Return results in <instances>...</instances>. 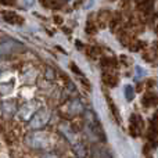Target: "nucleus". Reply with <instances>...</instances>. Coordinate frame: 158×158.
<instances>
[{"label": "nucleus", "mask_w": 158, "mask_h": 158, "mask_svg": "<svg viewBox=\"0 0 158 158\" xmlns=\"http://www.w3.org/2000/svg\"><path fill=\"white\" fill-rule=\"evenodd\" d=\"M146 158H153V157H150V156H147V157H146Z\"/></svg>", "instance_id": "a211bd4d"}, {"label": "nucleus", "mask_w": 158, "mask_h": 158, "mask_svg": "<svg viewBox=\"0 0 158 158\" xmlns=\"http://www.w3.org/2000/svg\"><path fill=\"white\" fill-rule=\"evenodd\" d=\"M125 97L128 101H132L135 98V89L133 86H131V85H128V86H125Z\"/></svg>", "instance_id": "f8f14e48"}, {"label": "nucleus", "mask_w": 158, "mask_h": 158, "mask_svg": "<svg viewBox=\"0 0 158 158\" xmlns=\"http://www.w3.org/2000/svg\"><path fill=\"white\" fill-rule=\"evenodd\" d=\"M25 142L32 148H46L49 146V137L43 132H33L25 137Z\"/></svg>", "instance_id": "f257e3e1"}, {"label": "nucleus", "mask_w": 158, "mask_h": 158, "mask_svg": "<svg viewBox=\"0 0 158 158\" xmlns=\"http://www.w3.org/2000/svg\"><path fill=\"white\" fill-rule=\"evenodd\" d=\"M42 158H58V157L56 156V154H44Z\"/></svg>", "instance_id": "f3484780"}, {"label": "nucleus", "mask_w": 158, "mask_h": 158, "mask_svg": "<svg viewBox=\"0 0 158 158\" xmlns=\"http://www.w3.org/2000/svg\"><path fill=\"white\" fill-rule=\"evenodd\" d=\"M71 69H72V71H74V72H77V74L79 75V77H82V72H81V69H79L78 67H77V64H74V63H72V64H71Z\"/></svg>", "instance_id": "dca6fc26"}, {"label": "nucleus", "mask_w": 158, "mask_h": 158, "mask_svg": "<svg viewBox=\"0 0 158 158\" xmlns=\"http://www.w3.org/2000/svg\"><path fill=\"white\" fill-rule=\"evenodd\" d=\"M156 103H157L156 97H154V96H151V94L144 96V98H143V104H144V106H151V104L154 106Z\"/></svg>", "instance_id": "ddd939ff"}, {"label": "nucleus", "mask_w": 158, "mask_h": 158, "mask_svg": "<svg viewBox=\"0 0 158 158\" xmlns=\"http://www.w3.org/2000/svg\"><path fill=\"white\" fill-rule=\"evenodd\" d=\"M15 110H17V107L14 101H6L3 104V114H4V117H11L15 112Z\"/></svg>", "instance_id": "6e6552de"}, {"label": "nucleus", "mask_w": 158, "mask_h": 158, "mask_svg": "<svg viewBox=\"0 0 158 158\" xmlns=\"http://www.w3.org/2000/svg\"><path fill=\"white\" fill-rule=\"evenodd\" d=\"M107 101H108V106H110V108H111L112 115H114V117H115V119H117V122H119L121 117H119V114H118V110H117V107H115V104L112 103V100H111V97H110V96H107Z\"/></svg>", "instance_id": "9b49d317"}, {"label": "nucleus", "mask_w": 158, "mask_h": 158, "mask_svg": "<svg viewBox=\"0 0 158 158\" xmlns=\"http://www.w3.org/2000/svg\"><path fill=\"white\" fill-rule=\"evenodd\" d=\"M3 18H4V21L8 22V24H22V21H24V18L19 17L18 14L14 13V11L3 13Z\"/></svg>", "instance_id": "0eeeda50"}, {"label": "nucleus", "mask_w": 158, "mask_h": 158, "mask_svg": "<svg viewBox=\"0 0 158 158\" xmlns=\"http://www.w3.org/2000/svg\"><path fill=\"white\" fill-rule=\"evenodd\" d=\"M19 49H22V44L19 42L11 38H0V58L4 56L13 54Z\"/></svg>", "instance_id": "f03ea898"}, {"label": "nucleus", "mask_w": 158, "mask_h": 158, "mask_svg": "<svg viewBox=\"0 0 158 158\" xmlns=\"http://www.w3.org/2000/svg\"><path fill=\"white\" fill-rule=\"evenodd\" d=\"M150 144L153 147H158V131H153L150 135Z\"/></svg>", "instance_id": "4468645a"}, {"label": "nucleus", "mask_w": 158, "mask_h": 158, "mask_svg": "<svg viewBox=\"0 0 158 158\" xmlns=\"http://www.w3.org/2000/svg\"><path fill=\"white\" fill-rule=\"evenodd\" d=\"M83 110H85L83 104H82L79 100H77V98H71V100H68L63 107H61V112L68 115V117L79 115L81 112H83Z\"/></svg>", "instance_id": "20e7f679"}, {"label": "nucleus", "mask_w": 158, "mask_h": 158, "mask_svg": "<svg viewBox=\"0 0 158 158\" xmlns=\"http://www.w3.org/2000/svg\"><path fill=\"white\" fill-rule=\"evenodd\" d=\"M143 128V119L140 115L132 114L131 119H129V132L132 133V136H139Z\"/></svg>", "instance_id": "423d86ee"}, {"label": "nucleus", "mask_w": 158, "mask_h": 158, "mask_svg": "<svg viewBox=\"0 0 158 158\" xmlns=\"http://www.w3.org/2000/svg\"><path fill=\"white\" fill-rule=\"evenodd\" d=\"M104 82H106L108 86L114 87L115 85L118 83V77H115V75H112V74H106L104 75Z\"/></svg>", "instance_id": "9d476101"}, {"label": "nucleus", "mask_w": 158, "mask_h": 158, "mask_svg": "<svg viewBox=\"0 0 158 158\" xmlns=\"http://www.w3.org/2000/svg\"><path fill=\"white\" fill-rule=\"evenodd\" d=\"M49 119H50L49 110H40V111L36 112L32 119L29 121V128L32 129V131H39V129L44 128V126L47 125Z\"/></svg>", "instance_id": "7ed1b4c3"}, {"label": "nucleus", "mask_w": 158, "mask_h": 158, "mask_svg": "<svg viewBox=\"0 0 158 158\" xmlns=\"http://www.w3.org/2000/svg\"><path fill=\"white\" fill-rule=\"evenodd\" d=\"M74 150H75V153H77V156L79 158H85L87 156L86 147H85L83 143H75V144H74Z\"/></svg>", "instance_id": "1a4fd4ad"}, {"label": "nucleus", "mask_w": 158, "mask_h": 158, "mask_svg": "<svg viewBox=\"0 0 158 158\" xmlns=\"http://www.w3.org/2000/svg\"><path fill=\"white\" fill-rule=\"evenodd\" d=\"M38 112V104L35 101H31V103H27L18 110V117L21 118L22 121H28L32 119L33 115Z\"/></svg>", "instance_id": "39448f33"}, {"label": "nucleus", "mask_w": 158, "mask_h": 158, "mask_svg": "<svg viewBox=\"0 0 158 158\" xmlns=\"http://www.w3.org/2000/svg\"><path fill=\"white\" fill-rule=\"evenodd\" d=\"M139 75H146V71L142 67H136V81H139Z\"/></svg>", "instance_id": "2eb2a0df"}]
</instances>
